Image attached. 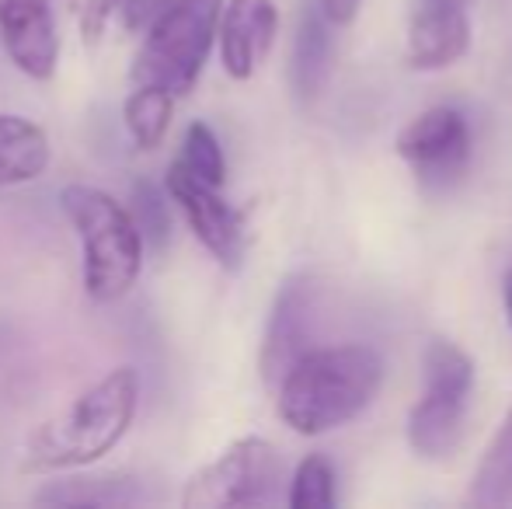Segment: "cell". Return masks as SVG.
I'll use <instances>...</instances> for the list:
<instances>
[{"mask_svg":"<svg viewBox=\"0 0 512 509\" xmlns=\"http://www.w3.org/2000/svg\"><path fill=\"white\" fill-rule=\"evenodd\" d=\"M136 401H140L136 370H108L102 381L70 401L60 415L39 422L28 433L21 471L25 475H49V471L88 468V464L102 461L133 426Z\"/></svg>","mask_w":512,"mask_h":509,"instance_id":"cell-1","label":"cell"},{"mask_svg":"<svg viewBox=\"0 0 512 509\" xmlns=\"http://www.w3.org/2000/svg\"><path fill=\"white\" fill-rule=\"evenodd\" d=\"M384 363L370 346L307 349L279 377V419L300 436H321L345 426L373 401Z\"/></svg>","mask_w":512,"mask_h":509,"instance_id":"cell-2","label":"cell"},{"mask_svg":"<svg viewBox=\"0 0 512 509\" xmlns=\"http://www.w3.org/2000/svg\"><path fill=\"white\" fill-rule=\"evenodd\" d=\"M60 206L81 238V279L95 304H115L136 286L143 269V238L133 213L95 185H67Z\"/></svg>","mask_w":512,"mask_h":509,"instance_id":"cell-3","label":"cell"},{"mask_svg":"<svg viewBox=\"0 0 512 509\" xmlns=\"http://www.w3.org/2000/svg\"><path fill=\"white\" fill-rule=\"evenodd\" d=\"M223 0H168L143 28L133 84H154L182 98L196 88L216 39Z\"/></svg>","mask_w":512,"mask_h":509,"instance_id":"cell-4","label":"cell"},{"mask_svg":"<svg viewBox=\"0 0 512 509\" xmlns=\"http://www.w3.org/2000/svg\"><path fill=\"white\" fill-rule=\"evenodd\" d=\"M425 391L408 415V443L418 457L453 454L474 391V360L446 339H432L422 356Z\"/></svg>","mask_w":512,"mask_h":509,"instance_id":"cell-5","label":"cell"},{"mask_svg":"<svg viewBox=\"0 0 512 509\" xmlns=\"http://www.w3.org/2000/svg\"><path fill=\"white\" fill-rule=\"evenodd\" d=\"M286 482V464L279 450L262 436L234 440L213 464L189 478L182 492L185 509H241L269 506Z\"/></svg>","mask_w":512,"mask_h":509,"instance_id":"cell-6","label":"cell"},{"mask_svg":"<svg viewBox=\"0 0 512 509\" xmlns=\"http://www.w3.org/2000/svg\"><path fill=\"white\" fill-rule=\"evenodd\" d=\"M398 154L415 168L418 182L429 192H446L457 185L471 161V126L453 105H436L415 116L398 133Z\"/></svg>","mask_w":512,"mask_h":509,"instance_id":"cell-7","label":"cell"},{"mask_svg":"<svg viewBox=\"0 0 512 509\" xmlns=\"http://www.w3.org/2000/svg\"><path fill=\"white\" fill-rule=\"evenodd\" d=\"M164 192L182 210L185 224L199 238V245L227 272L241 269L244 224H241V213L220 196V189L203 182V178H196L182 161H175L168 168V178H164Z\"/></svg>","mask_w":512,"mask_h":509,"instance_id":"cell-8","label":"cell"},{"mask_svg":"<svg viewBox=\"0 0 512 509\" xmlns=\"http://www.w3.org/2000/svg\"><path fill=\"white\" fill-rule=\"evenodd\" d=\"M314 311H317V283L310 276H290L279 286L262 342L265 384H279V377L310 349Z\"/></svg>","mask_w":512,"mask_h":509,"instance_id":"cell-9","label":"cell"},{"mask_svg":"<svg viewBox=\"0 0 512 509\" xmlns=\"http://www.w3.org/2000/svg\"><path fill=\"white\" fill-rule=\"evenodd\" d=\"M0 46L32 81H53L60 67V35L49 0H0Z\"/></svg>","mask_w":512,"mask_h":509,"instance_id":"cell-10","label":"cell"},{"mask_svg":"<svg viewBox=\"0 0 512 509\" xmlns=\"http://www.w3.org/2000/svg\"><path fill=\"white\" fill-rule=\"evenodd\" d=\"M279 14L272 0H227L216 21V39H220V60L227 77L248 81L262 60L269 56L276 39Z\"/></svg>","mask_w":512,"mask_h":509,"instance_id":"cell-11","label":"cell"},{"mask_svg":"<svg viewBox=\"0 0 512 509\" xmlns=\"http://www.w3.org/2000/svg\"><path fill=\"white\" fill-rule=\"evenodd\" d=\"M471 46V21L467 11L443 7H415L408 25V67L443 70L457 63Z\"/></svg>","mask_w":512,"mask_h":509,"instance_id":"cell-12","label":"cell"},{"mask_svg":"<svg viewBox=\"0 0 512 509\" xmlns=\"http://www.w3.org/2000/svg\"><path fill=\"white\" fill-rule=\"evenodd\" d=\"M49 168V136L25 116L0 112V189L42 178Z\"/></svg>","mask_w":512,"mask_h":509,"instance_id":"cell-13","label":"cell"},{"mask_svg":"<svg viewBox=\"0 0 512 509\" xmlns=\"http://www.w3.org/2000/svg\"><path fill=\"white\" fill-rule=\"evenodd\" d=\"M328 60H331V35H328V18L321 14V7L310 4L300 14L297 39H293V91L300 95V102H314L324 88L328 77Z\"/></svg>","mask_w":512,"mask_h":509,"instance_id":"cell-14","label":"cell"},{"mask_svg":"<svg viewBox=\"0 0 512 509\" xmlns=\"http://www.w3.org/2000/svg\"><path fill=\"white\" fill-rule=\"evenodd\" d=\"M467 503L474 509H506L512 506V408L499 426L495 440L488 443L478 471H474Z\"/></svg>","mask_w":512,"mask_h":509,"instance_id":"cell-15","label":"cell"},{"mask_svg":"<svg viewBox=\"0 0 512 509\" xmlns=\"http://www.w3.org/2000/svg\"><path fill=\"white\" fill-rule=\"evenodd\" d=\"M171 116H175V95L154 88V84H136L122 105V123L140 150L161 147V140L171 129Z\"/></svg>","mask_w":512,"mask_h":509,"instance_id":"cell-16","label":"cell"},{"mask_svg":"<svg viewBox=\"0 0 512 509\" xmlns=\"http://www.w3.org/2000/svg\"><path fill=\"white\" fill-rule=\"evenodd\" d=\"M122 475H91V478H63L35 496L42 506H133L140 492L129 489Z\"/></svg>","mask_w":512,"mask_h":509,"instance_id":"cell-17","label":"cell"},{"mask_svg":"<svg viewBox=\"0 0 512 509\" xmlns=\"http://www.w3.org/2000/svg\"><path fill=\"white\" fill-rule=\"evenodd\" d=\"M133 224L140 231L143 245L161 252L171 238V199L154 182H136L133 185Z\"/></svg>","mask_w":512,"mask_h":509,"instance_id":"cell-18","label":"cell"},{"mask_svg":"<svg viewBox=\"0 0 512 509\" xmlns=\"http://www.w3.org/2000/svg\"><path fill=\"white\" fill-rule=\"evenodd\" d=\"M286 503L293 509H331L335 506V468L328 457L310 454L300 461L297 475L290 482V496Z\"/></svg>","mask_w":512,"mask_h":509,"instance_id":"cell-19","label":"cell"},{"mask_svg":"<svg viewBox=\"0 0 512 509\" xmlns=\"http://www.w3.org/2000/svg\"><path fill=\"white\" fill-rule=\"evenodd\" d=\"M178 161H182L196 178L216 185V189H220L223 178H227V161H223L220 140H216V133L206 123H192L185 129L182 157H178Z\"/></svg>","mask_w":512,"mask_h":509,"instance_id":"cell-20","label":"cell"},{"mask_svg":"<svg viewBox=\"0 0 512 509\" xmlns=\"http://www.w3.org/2000/svg\"><path fill=\"white\" fill-rule=\"evenodd\" d=\"M126 0H81V39L84 46H98V39L105 35L108 21L115 18V11H122Z\"/></svg>","mask_w":512,"mask_h":509,"instance_id":"cell-21","label":"cell"},{"mask_svg":"<svg viewBox=\"0 0 512 509\" xmlns=\"http://www.w3.org/2000/svg\"><path fill=\"white\" fill-rule=\"evenodd\" d=\"M164 4H168V0H126V4H122V25H126L129 32H140V28L150 25V18H154Z\"/></svg>","mask_w":512,"mask_h":509,"instance_id":"cell-22","label":"cell"},{"mask_svg":"<svg viewBox=\"0 0 512 509\" xmlns=\"http://www.w3.org/2000/svg\"><path fill=\"white\" fill-rule=\"evenodd\" d=\"M359 4H363V0H317V7H321V14L331 25H349V21L356 18Z\"/></svg>","mask_w":512,"mask_h":509,"instance_id":"cell-23","label":"cell"},{"mask_svg":"<svg viewBox=\"0 0 512 509\" xmlns=\"http://www.w3.org/2000/svg\"><path fill=\"white\" fill-rule=\"evenodd\" d=\"M471 0H415V7H443V11H467Z\"/></svg>","mask_w":512,"mask_h":509,"instance_id":"cell-24","label":"cell"},{"mask_svg":"<svg viewBox=\"0 0 512 509\" xmlns=\"http://www.w3.org/2000/svg\"><path fill=\"white\" fill-rule=\"evenodd\" d=\"M502 297H506V318H509V328H512V265L506 269V279H502Z\"/></svg>","mask_w":512,"mask_h":509,"instance_id":"cell-25","label":"cell"}]
</instances>
